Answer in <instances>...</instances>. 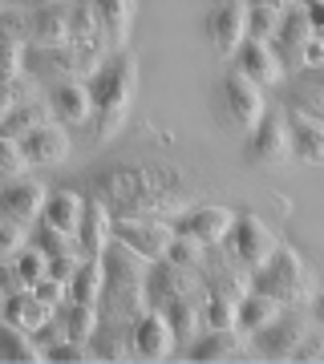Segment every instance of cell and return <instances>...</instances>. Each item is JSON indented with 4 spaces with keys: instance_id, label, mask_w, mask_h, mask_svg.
<instances>
[{
    "instance_id": "cell-41",
    "label": "cell",
    "mask_w": 324,
    "mask_h": 364,
    "mask_svg": "<svg viewBox=\"0 0 324 364\" xmlns=\"http://www.w3.org/2000/svg\"><path fill=\"white\" fill-rule=\"evenodd\" d=\"M28 93H33V81L25 73L16 81H0V117H9L21 102H28Z\"/></svg>"
},
{
    "instance_id": "cell-18",
    "label": "cell",
    "mask_w": 324,
    "mask_h": 364,
    "mask_svg": "<svg viewBox=\"0 0 324 364\" xmlns=\"http://www.w3.org/2000/svg\"><path fill=\"white\" fill-rule=\"evenodd\" d=\"M110 227H114V210L105 207L102 198H90L85 210H81V223H78L81 255H102L110 247Z\"/></svg>"
},
{
    "instance_id": "cell-11",
    "label": "cell",
    "mask_w": 324,
    "mask_h": 364,
    "mask_svg": "<svg viewBox=\"0 0 324 364\" xmlns=\"http://www.w3.org/2000/svg\"><path fill=\"white\" fill-rule=\"evenodd\" d=\"M304 336H308V324L296 320V316L280 312L272 324H263L256 332V348H259V356H268V360H292V352L304 344Z\"/></svg>"
},
{
    "instance_id": "cell-44",
    "label": "cell",
    "mask_w": 324,
    "mask_h": 364,
    "mask_svg": "<svg viewBox=\"0 0 324 364\" xmlns=\"http://www.w3.org/2000/svg\"><path fill=\"white\" fill-rule=\"evenodd\" d=\"M0 41L25 45L28 41V16L25 13H0Z\"/></svg>"
},
{
    "instance_id": "cell-53",
    "label": "cell",
    "mask_w": 324,
    "mask_h": 364,
    "mask_svg": "<svg viewBox=\"0 0 324 364\" xmlns=\"http://www.w3.org/2000/svg\"><path fill=\"white\" fill-rule=\"evenodd\" d=\"M251 4H259V9H276V13L292 9V0H251Z\"/></svg>"
},
{
    "instance_id": "cell-24",
    "label": "cell",
    "mask_w": 324,
    "mask_h": 364,
    "mask_svg": "<svg viewBox=\"0 0 324 364\" xmlns=\"http://www.w3.org/2000/svg\"><path fill=\"white\" fill-rule=\"evenodd\" d=\"M28 65H33V73H41V77H57V81H65L69 73H81L73 45H33Z\"/></svg>"
},
{
    "instance_id": "cell-27",
    "label": "cell",
    "mask_w": 324,
    "mask_h": 364,
    "mask_svg": "<svg viewBox=\"0 0 324 364\" xmlns=\"http://www.w3.org/2000/svg\"><path fill=\"white\" fill-rule=\"evenodd\" d=\"M280 308H284L280 299L263 296V291L251 287V291L235 304V328H239V332H259L263 324H272L276 316H280Z\"/></svg>"
},
{
    "instance_id": "cell-32",
    "label": "cell",
    "mask_w": 324,
    "mask_h": 364,
    "mask_svg": "<svg viewBox=\"0 0 324 364\" xmlns=\"http://www.w3.org/2000/svg\"><path fill=\"white\" fill-rule=\"evenodd\" d=\"M93 9L102 16L110 45H122L130 33V21H134V0H93Z\"/></svg>"
},
{
    "instance_id": "cell-46",
    "label": "cell",
    "mask_w": 324,
    "mask_h": 364,
    "mask_svg": "<svg viewBox=\"0 0 324 364\" xmlns=\"http://www.w3.org/2000/svg\"><path fill=\"white\" fill-rule=\"evenodd\" d=\"M33 296H37L41 304L57 308V304L65 299V284H61V279H53V275H41L37 284H33Z\"/></svg>"
},
{
    "instance_id": "cell-45",
    "label": "cell",
    "mask_w": 324,
    "mask_h": 364,
    "mask_svg": "<svg viewBox=\"0 0 324 364\" xmlns=\"http://www.w3.org/2000/svg\"><path fill=\"white\" fill-rule=\"evenodd\" d=\"M25 247V235H21V223L13 219H0V259H9Z\"/></svg>"
},
{
    "instance_id": "cell-2",
    "label": "cell",
    "mask_w": 324,
    "mask_h": 364,
    "mask_svg": "<svg viewBox=\"0 0 324 364\" xmlns=\"http://www.w3.org/2000/svg\"><path fill=\"white\" fill-rule=\"evenodd\" d=\"M138 90V61L134 53L110 57L98 73H90V97H93V138H114L126 122V109Z\"/></svg>"
},
{
    "instance_id": "cell-7",
    "label": "cell",
    "mask_w": 324,
    "mask_h": 364,
    "mask_svg": "<svg viewBox=\"0 0 324 364\" xmlns=\"http://www.w3.org/2000/svg\"><path fill=\"white\" fill-rule=\"evenodd\" d=\"M219 97H223V109L231 117L239 130H251L259 117H263V93L251 77H244L239 69H227L219 81Z\"/></svg>"
},
{
    "instance_id": "cell-31",
    "label": "cell",
    "mask_w": 324,
    "mask_h": 364,
    "mask_svg": "<svg viewBox=\"0 0 324 364\" xmlns=\"http://www.w3.org/2000/svg\"><path fill=\"white\" fill-rule=\"evenodd\" d=\"M102 328V312H98V304H69L65 308V320H61V332L69 340H78V344H90L93 332Z\"/></svg>"
},
{
    "instance_id": "cell-20",
    "label": "cell",
    "mask_w": 324,
    "mask_h": 364,
    "mask_svg": "<svg viewBox=\"0 0 324 364\" xmlns=\"http://www.w3.org/2000/svg\"><path fill=\"white\" fill-rule=\"evenodd\" d=\"M49 109L61 117L65 126H85L93 117V97H90V85L81 81H61L49 97Z\"/></svg>"
},
{
    "instance_id": "cell-56",
    "label": "cell",
    "mask_w": 324,
    "mask_h": 364,
    "mask_svg": "<svg viewBox=\"0 0 324 364\" xmlns=\"http://www.w3.org/2000/svg\"><path fill=\"white\" fill-rule=\"evenodd\" d=\"M304 9H324V0H304Z\"/></svg>"
},
{
    "instance_id": "cell-34",
    "label": "cell",
    "mask_w": 324,
    "mask_h": 364,
    "mask_svg": "<svg viewBox=\"0 0 324 364\" xmlns=\"http://www.w3.org/2000/svg\"><path fill=\"white\" fill-rule=\"evenodd\" d=\"M130 352H134L130 336H117L114 324L105 328V320H102V328L93 332V360H126Z\"/></svg>"
},
{
    "instance_id": "cell-26",
    "label": "cell",
    "mask_w": 324,
    "mask_h": 364,
    "mask_svg": "<svg viewBox=\"0 0 324 364\" xmlns=\"http://www.w3.org/2000/svg\"><path fill=\"white\" fill-rule=\"evenodd\" d=\"M81 210H85V198L78 191H53L45 198V210H41V223H49L57 231H69L78 235V223H81Z\"/></svg>"
},
{
    "instance_id": "cell-43",
    "label": "cell",
    "mask_w": 324,
    "mask_h": 364,
    "mask_svg": "<svg viewBox=\"0 0 324 364\" xmlns=\"http://www.w3.org/2000/svg\"><path fill=\"white\" fill-rule=\"evenodd\" d=\"M292 109H300V114H308V117H320L324 122V90H312V85H300L296 81V90H292Z\"/></svg>"
},
{
    "instance_id": "cell-14",
    "label": "cell",
    "mask_w": 324,
    "mask_h": 364,
    "mask_svg": "<svg viewBox=\"0 0 324 364\" xmlns=\"http://www.w3.org/2000/svg\"><path fill=\"white\" fill-rule=\"evenodd\" d=\"M231 227H235V210H227V207H194L174 223V235H191V239H199L203 247H211V243H223Z\"/></svg>"
},
{
    "instance_id": "cell-19",
    "label": "cell",
    "mask_w": 324,
    "mask_h": 364,
    "mask_svg": "<svg viewBox=\"0 0 324 364\" xmlns=\"http://www.w3.org/2000/svg\"><path fill=\"white\" fill-rule=\"evenodd\" d=\"M21 150H25V158L37 162V166H57V162H65V154H69V134H65L61 126L45 122L41 130L21 138Z\"/></svg>"
},
{
    "instance_id": "cell-28",
    "label": "cell",
    "mask_w": 324,
    "mask_h": 364,
    "mask_svg": "<svg viewBox=\"0 0 324 364\" xmlns=\"http://www.w3.org/2000/svg\"><path fill=\"white\" fill-rule=\"evenodd\" d=\"M239 328H211L207 336H199L191 340V348H187V356L199 364H207V360H227V356H235L239 352Z\"/></svg>"
},
{
    "instance_id": "cell-38",
    "label": "cell",
    "mask_w": 324,
    "mask_h": 364,
    "mask_svg": "<svg viewBox=\"0 0 324 364\" xmlns=\"http://www.w3.org/2000/svg\"><path fill=\"white\" fill-rule=\"evenodd\" d=\"M203 324L207 328H235V299L219 296L207 287V308H203Z\"/></svg>"
},
{
    "instance_id": "cell-54",
    "label": "cell",
    "mask_w": 324,
    "mask_h": 364,
    "mask_svg": "<svg viewBox=\"0 0 324 364\" xmlns=\"http://www.w3.org/2000/svg\"><path fill=\"white\" fill-rule=\"evenodd\" d=\"M312 308H316V320H320V324H324V291H320V296H316V304H312Z\"/></svg>"
},
{
    "instance_id": "cell-49",
    "label": "cell",
    "mask_w": 324,
    "mask_h": 364,
    "mask_svg": "<svg viewBox=\"0 0 324 364\" xmlns=\"http://www.w3.org/2000/svg\"><path fill=\"white\" fill-rule=\"evenodd\" d=\"M300 65H324V41L316 37V33L304 41V49H300Z\"/></svg>"
},
{
    "instance_id": "cell-25",
    "label": "cell",
    "mask_w": 324,
    "mask_h": 364,
    "mask_svg": "<svg viewBox=\"0 0 324 364\" xmlns=\"http://www.w3.org/2000/svg\"><path fill=\"white\" fill-rule=\"evenodd\" d=\"M102 291H105V263H102V255H85L78 263V272L69 275V299L102 304Z\"/></svg>"
},
{
    "instance_id": "cell-48",
    "label": "cell",
    "mask_w": 324,
    "mask_h": 364,
    "mask_svg": "<svg viewBox=\"0 0 324 364\" xmlns=\"http://www.w3.org/2000/svg\"><path fill=\"white\" fill-rule=\"evenodd\" d=\"M25 291V279L16 272V263H0V296H16Z\"/></svg>"
},
{
    "instance_id": "cell-10",
    "label": "cell",
    "mask_w": 324,
    "mask_h": 364,
    "mask_svg": "<svg viewBox=\"0 0 324 364\" xmlns=\"http://www.w3.org/2000/svg\"><path fill=\"white\" fill-rule=\"evenodd\" d=\"M182 296H194L191 267H179V263H170V259L150 263V272H146V304H150L155 312H162L167 304H174V299H182Z\"/></svg>"
},
{
    "instance_id": "cell-36",
    "label": "cell",
    "mask_w": 324,
    "mask_h": 364,
    "mask_svg": "<svg viewBox=\"0 0 324 364\" xmlns=\"http://www.w3.org/2000/svg\"><path fill=\"white\" fill-rule=\"evenodd\" d=\"M16 272H21V279H25V287H33L41 279V275H49V255L41 247H33V243H25V247L16 251Z\"/></svg>"
},
{
    "instance_id": "cell-15",
    "label": "cell",
    "mask_w": 324,
    "mask_h": 364,
    "mask_svg": "<svg viewBox=\"0 0 324 364\" xmlns=\"http://www.w3.org/2000/svg\"><path fill=\"white\" fill-rule=\"evenodd\" d=\"M235 69H239L244 77L256 81L259 90L284 77V65H280V57H276L272 41H256V37H247L244 45L235 49Z\"/></svg>"
},
{
    "instance_id": "cell-40",
    "label": "cell",
    "mask_w": 324,
    "mask_h": 364,
    "mask_svg": "<svg viewBox=\"0 0 324 364\" xmlns=\"http://www.w3.org/2000/svg\"><path fill=\"white\" fill-rule=\"evenodd\" d=\"M276 28H280V13L276 9H259V4H247V37L256 41H272Z\"/></svg>"
},
{
    "instance_id": "cell-47",
    "label": "cell",
    "mask_w": 324,
    "mask_h": 364,
    "mask_svg": "<svg viewBox=\"0 0 324 364\" xmlns=\"http://www.w3.org/2000/svg\"><path fill=\"white\" fill-rule=\"evenodd\" d=\"M81 263V251H69V255H49V275L53 279H61V284H69V275L78 272Z\"/></svg>"
},
{
    "instance_id": "cell-5",
    "label": "cell",
    "mask_w": 324,
    "mask_h": 364,
    "mask_svg": "<svg viewBox=\"0 0 324 364\" xmlns=\"http://www.w3.org/2000/svg\"><path fill=\"white\" fill-rule=\"evenodd\" d=\"M69 45L78 53L81 73H98L105 49H110V37H105V25L93 9V0H78L69 9Z\"/></svg>"
},
{
    "instance_id": "cell-1",
    "label": "cell",
    "mask_w": 324,
    "mask_h": 364,
    "mask_svg": "<svg viewBox=\"0 0 324 364\" xmlns=\"http://www.w3.org/2000/svg\"><path fill=\"white\" fill-rule=\"evenodd\" d=\"M105 263V291H102V320L117 324V320H138L150 308L146 304V272L150 259H142L138 251H130L126 243L110 239V247L102 251Z\"/></svg>"
},
{
    "instance_id": "cell-3",
    "label": "cell",
    "mask_w": 324,
    "mask_h": 364,
    "mask_svg": "<svg viewBox=\"0 0 324 364\" xmlns=\"http://www.w3.org/2000/svg\"><path fill=\"white\" fill-rule=\"evenodd\" d=\"M251 287L292 308V304H304V299H308L312 279H308V267H304V259H300V251L276 247L272 259L263 263V267H256V279H251Z\"/></svg>"
},
{
    "instance_id": "cell-42",
    "label": "cell",
    "mask_w": 324,
    "mask_h": 364,
    "mask_svg": "<svg viewBox=\"0 0 324 364\" xmlns=\"http://www.w3.org/2000/svg\"><path fill=\"white\" fill-rule=\"evenodd\" d=\"M25 73V45L0 41V81H16Z\"/></svg>"
},
{
    "instance_id": "cell-51",
    "label": "cell",
    "mask_w": 324,
    "mask_h": 364,
    "mask_svg": "<svg viewBox=\"0 0 324 364\" xmlns=\"http://www.w3.org/2000/svg\"><path fill=\"white\" fill-rule=\"evenodd\" d=\"M296 81L300 85H312V90H324V65H300Z\"/></svg>"
},
{
    "instance_id": "cell-12",
    "label": "cell",
    "mask_w": 324,
    "mask_h": 364,
    "mask_svg": "<svg viewBox=\"0 0 324 364\" xmlns=\"http://www.w3.org/2000/svg\"><path fill=\"white\" fill-rule=\"evenodd\" d=\"M130 348L134 356H142V360H162L170 348H174V332H170V320L155 308H146L134 328H130Z\"/></svg>"
},
{
    "instance_id": "cell-55",
    "label": "cell",
    "mask_w": 324,
    "mask_h": 364,
    "mask_svg": "<svg viewBox=\"0 0 324 364\" xmlns=\"http://www.w3.org/2000/svg\"><path fill=\"white\" fill-rule=\"evenodd\" d=\"M37 9H45V4H69V0H33Z\"/></svg>"
},
{
    "instance_id": "cell-39",
    "label": "cell",
    "mask_w": 324,
    "mask_h": 364,
    "mask_svg": "<svg viewBox=\"0 0 324 364\" xmlns=\"http://www.w3.org/2000/svg\"><path fill=\"white\" fill-rule=\"evenodd\" d=\"M162 259H170V263H179V267H191V272H194V267H199V259H203V243H199V239H191V235H174Z\"/></svg>"
},
{
    "instance_id": "cell-17",
    "label": "cell",
    "mask_w": 324,
    "mask_h": 364,
    "mask_svg": "<svg viewBox=\"0 0 324 364\" xmlns=\"http://www.w3.org/2000/svg\"><path fill=\"white\" fill-rule=\"evenodd\" d=\"M308 37H312L308 9H304V4L284 9V13H280V28H276V37H272V49H276V57H280V65H284V61H300V49H304Z\"/></svg>"
},
{
    "instance_id": "cell-13",
    "label": "cell",
    "mask_w": 324,
    "mask_h": 364,
    "mask_svg": "<svg viewBox=\"0 0 324 364\" xmlns=\"http://www.w3.org/2000/svg\"><path fill=\"white\" fill-rule=\"evenodd\" d=\"M45 186L33 178H13L0 186V219H13V223H33L45 210Z\"/></svg>"
},
{
    "instance_id": "cell-21",
    "label": "cell",
    "mask_w": 324,
    "mask_h": 364,
    "mask_svg": "<svg viewBox=\"0 0 324 364\" xmlns=\"http://www.w3.org/2000/svg\"><path fill=\"white\" fill-rule=\"evenodd\" d=\"M288 146L300 162H320L324 158V122L292 109V130H288Z\"/></svg>"
},
{
    "instance_id": "cell-29",
    "label": "cell",
    "mask_w": 324,
    "mask_h": 364,
    "mask_svg": "<svg viewBox=\"0 0 324 364\" xmlns=\"http://www.w3.org/2000/svg\"><path fill=\"white\" fill-rule=\"evenodd\" d=\"M0 360L9 364H33V360H45V352L37 348V340H33V332H25V328L16 324H0Z\"/></svg>"
},
{
    "instance_id": "cell-4",
    "label": "cell",
    "mask_w": 324,
    "mask_h": 364,
    "mask_svg": "<svg viewBox=\"0 0 324 364\" xmlns=\"http://www.w3.org/2000/svg\"><path fill=\"white\" fill-rule=\"evenodd\" d=\"M158 186H179V178L162 166H117L105 170L102 178H93V198H102L114 210L117 203L142 195V191H158Z\"/></svg>"
},
{
    "instance_id": "cell-37",
    "label": "cell",
    "mask_w": 324,
    "mask_h": 364,
    "mask_svg": "<svg viewBox=\"0 0 324 364\" xmlns=\"http://www.w3.org/2000/svg\"><path fill=\"white\" fill-rule=\"evenodd\" d=\"M25 166H28V158L21 150V142L16 138H0V186L13 178H25Z\"/></svg>"
},
{
    "instance_id": "cell-50",
    "label": "cell",
    "mask_w": 324,
    "mask_h": 364,
    "mask_svg": "<svg viewBox=\"0 0 324 364\" xmlns=\"http://www.w3.org/2000/svg\"><path fill=\"white\" fill-rule=\"evenodd\" d=\"M292 360H324V340L304 336V344H300V348L292 352Z\"/></svg>"
},
{
    "instance_id": "cell-9",
    "label": "cell",
    "mask_w": 324,
    "mask_h": 364,
    "mask_svg": "<svg viewBox=\"0 0 324 364\" xmlns=\"http://www.w3.org/2000/svg\"><path fill=\"white\" fill-rule=\"evenodd\" d=\"M227 243H231L235 259L247 263V267H263L272 259V251L280 247L272 227H263L256 215H235V227L227 231Z\"/></svg>"
},
{
    "instance_id": "cell-16",
    "label": "cell",
    "mask_w": 324,
    "mask_h": 364,
    "mask_svg": "<svg viewBox=\"0 0 324 364\" xmlns=\"http://www.w3.org/2000/svg\"><path fill=\"white\" fill-rule=\"evenodd\" d=\"M207 33H211V45H215L223 57L235 53L247 41V4L244 0H223L219 9L211 13Z\"/></svg>"
},
{
    "instance_id": "cell-33",
    "label": "cell",
    "mask_w": 324,
    "mask_h": 364,
    "mask_svg": "<svg viewBox=\"0 0 324 364\" xmlns=\"http://www.w3.org/2000/svg\"><path fill=\"white\" fill-rule=\"evenodd\" d=\"M162 316L170 320L174 340H194V332H199V324H203V308L194 304V296H182V299H174V304H167Z\"/></svg>"
},
{
    "instance_id": "cell-30",
    "label": "cell",
    "mask_w": 324,
    "mask_h": 364,
    "mask_svg": "<svg viewBox=\"0 0 324 364\" xmlns=\"http://www.w3.org/2000/svg\"><path fill=\"white\" fill-rule=\"evenodd\" d=\"M49 122V105H41V102H21L9 117H0V138H28L33 130H41Z\"/></svg>"
},
{
    "instance_id": "cell-8",
    "label": "cell",
    "mask_w": 324,
    "mask_h": 364,
    "mask_svg": "<svg viewBox=\"0 0 324 364\" xmlns=\"http://www.w3.org/2000/svg\"><path fill=\"white\" fill-rule=\"evenodd\" d=\"M288 122L280 114H263L247 130V142H244V154L251 166H280L288 158Z\"/></svg>"
},
{
    "instance_id": "cell-6",
    "label": "cell",
    "mask_w": 324,
    "mask_h": 364,
    "mask_svg": "<svg viewBox=\"0 0 324 364\" xmlns=\"http://www.w3.org/2000/svg\"><path fill=\"white\" fill-rule=\"evenodd\" d=\"M110 239L126 243L130 251H138L142 259H162L174 239V227L162 219H146V215H114V227H110Z\"/></svg>"
},
{
    "instance_id": "cell-35",
    "label": "cell",
    "mask_w": 324,
    "mask_h": 364,
    "mask_svg": "<svg viewBox=\"0 0 324 364\" xmlns=\"http://www.w3.org/2000/svg\"><path fill=\"white\" fill-rule=\"evenodd\" d=\"M33 247H41L45 255H69V251H81L78 247V235L57 231V227H49V223H41V227H37V235H33Z\"/></svg>"
},
{
    "instance_id": "cell-23",
    "label": "cell",
    "mask_w": 324,
    "mask_h": 364,
    "mask_svg": "<svg viewBox=\"0 0 324 364\" xmlns=\"http://www.w3.org/2000/svg\"><path fill=\"white\" fill-rule=\"evenodd\" d=\"M49 316H53V308L49 304H41L28 287L25 291H16V296H4V320L16 324V328H25V332H33V336L49 324Z\"/></svg>"
},
{
    "instance_id": "cell-22",
    "label": "cell",
    "mask_w": 324,
    "mask_h": 364,
    "mask_svg": "<svg viewBox=\"0 0 324 364\" xmlns=\"http://www.w3.org/2000/svg\"><path fill=\"white\" fill-rule=\"evenodd\" d=\"M28 41L33 45H69V9L45 4L28 16Z\"/></svg>"
},
{
    "instance_id": "cell-52",
    "label": "cell",
    "mask_w": 324,
    "mask_h": 364,
    "mask_svg": "<svg viewBox=\"0 0 324 364\" xmlns=\"http://www.w3.org/2000/svg\"><path fill=\"white\" fill-rule=\"evenodd\" d=\"M308 16H312V33L324 41V9H308Z\"/></svg>"
}]
</instances>
